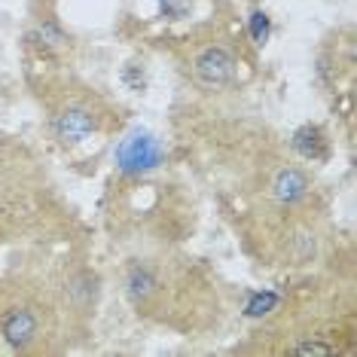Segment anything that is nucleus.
I'll return each instance as SVG.
<instances>
[{
	"instance_id": "nucleus-1",
	"label": "nucleus",
	"mask_w": 357,
	"mask_h": 357,
	"mask_svg": "<svg viewBox=\"0 0 357 357\" xmlns=\"http://www.w3.org/2000/svg\"><path fill=\"white\" fill-rule=\"evenodd\" d=\"M165 153L162 144L147 132H132L123 144L116 147V165L123 174H144L162 165Z\"/></svg>"
},
{
	"instance_id": "nucleus-2",
	"label": "nucleus",
	"mask_w": 357,
	"mask_h": 357,
	"mask_svg": "<svg viewBox=\"0 0 357 357\" xmlns=\"http://www.w3.org/2000/svg\"><path fill=\"white\" fill-rule=\"evenodd\" d=\"M235 70H238V64L226 46H205L192 59V74L205 89H226L235 79Z\"/></svg>"
},
{
	"instance_id": "nucleus-3",
	"label": "nucleus",
	"mask_w": 357,
	"mask_h": 357,
	"mask_svg": "<svg viewBox=\"0 0 357 357\" xmlns=\"http://www.w3.org/2000/svg\"><path fill=\"white\" fill-rule=\"evenodd\" d=\"M52 132H55V137H59L61 144H68V147H77V144H83L89 135L98 132V119H95L92 110H86V107H79V104H74V107H64L59 116H55Z\"/></svg>"
},
{
	"instance_id": "nucleus-4",
	"label": "nucleus",
	"mask_w": 357,
	"mask_h": 357,
	"mask_svg": "<svg viewBox=\"0 0 357 357\" xmlns=\"http://www.w3.org/2000/svg\"><path fill=\"white\" fill-rule=\"evenodd\" d=\"M0 333H3L6 345L25 351V348L34 345V339L40 333V321L28 308H10V312L3 314V321H0Z\"/></svg>"
},
{
	"instance_id": "nucleus-5",
	"label": "nucleus",
	"mask_w": 357,
	"mask_h": 357,
	"mask_svg": "<svg viewBox=\"0 0 357 357\" xmlns=\"http://www.w3.org/2000/svg\"><path fill=\"white\" fill-rule=\"evenodd\" d=\"M308 186H312V181L303 168H281L272 181V199L281 208H296L308 196Z\"/></svg>"
},
{
	"instance_id": "nucleus-6",
	"label": "nucleus",
	"mask_w": 357,
	"mask_h": 357,
	"mask_svg": "<svg viewBox=\"0 0 357 357\" xmlns=\"http://www.w3.org/2000/svg\"><path fill=\"white\" fill-rule=\"evenodd\" d=\"M290 147H294V153L299 159L305 162H324L330 156V141H327V132H324L321 126L314 123H305L299 126L294 137H290Z\"/></svg>"
},
{
	"instance_id": "nucleus-7",
	"label": "nucleus",
	"mask_w": 357,
	"mask_h": 357,
	"mask_svg": "<svg viewBox=\"0 0 357 357\" xmlns=\"http://www.w3.org/2000/svg\"><path fill=\"white\" fill-rule=\"evenodd\" d=\"M101 296V278L89 269H79L68 278V299L79 312H92Z\"/></svg>"
},
{
	"instance_id": "nucleus-8",
	"label": "nucleus",
	"mask_w": 357,
	"mask_h": 357,
	"mask_svg": "<svg viewBox=\"0 0 357 357\" xmlns=\"http://www.w3.org/2000/svg\"><path fill=\"white\" fill-rule=\"evenodd\" d=\"M156 294H159L156 272H153L150 266H144V263L128 266V272H126V296L132 299L135 305H144V303H150Z\"/></svg>"
},
{
	"instance_id": "nucleus-9",
	"label": "nucleus",
	"mask_w": 357,
	"mask_h": 357,
	"mask_svg": "<svg viewBox=\"0 0 357 357\" xmlns=\"http://www.w3.org/2000/svg\"><path fill=\"white\" fill-rule=\"evenodd\" d=\"M278 303H281V296L275 290H250L248 303H245V314L248 318H266L269 312H275Z\"/></svg>"
},
{
	"instance_id": "nucleus-10",
	"label": "nucleus",
	"mask_w": 357,
	"mask_h": 357,
	"mask_svg": "<svg viewBox=\"0 0 357 357\" xmlns=\"http://www.w3.org/2000/svg\"><path fill=\"white\" fill-rule=\"evenodd\" d=\"M248 31H250V40H254V46H266L269 43V34H272V22L269 15L263 10H254L248 19Z\"/></svg>"
},
{
	"instance_id": "nucleus-11",
	"label": "nucleus",
	"mask_w": 357,
	"mask_h": 357,
	"mask_svg": "<svg viewBox=\"0 0 357 357\" xmlns=\"http://www.w3.org/2000/svg\"><path fill=\"white\" fill-rule=\"evenodd\" d=\"M290 354H299V357H330L336 354V345L330 342H318V339H303L290 348Z\"/></svg>"
},
{
	"instance_id": "nucleus-12",
	"label": "nucleus",
	"mask_w": 357,
	"mask_h": 357,
	"mask_svg": "<svg viewBox=\"0 0 357 357\" xmlns=\"http://www.w3.org/2000/svg\"><path fill=\"white\" fill-rule=\"evenodd\" d=\"M192 13V0H159V15L168 22H181Z\"/></svg>"
}]
</instances>
